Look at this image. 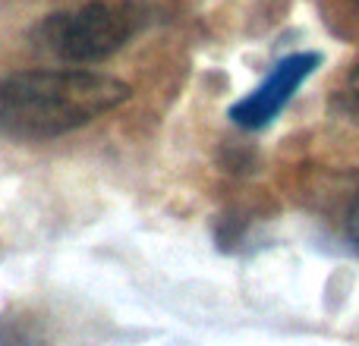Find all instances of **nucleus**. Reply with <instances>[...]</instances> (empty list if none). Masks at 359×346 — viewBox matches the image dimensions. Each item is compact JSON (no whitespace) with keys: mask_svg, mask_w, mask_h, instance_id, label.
Wrapping results in <instances>:
<instances>
[{"mask_svg":"<svg viewBox=\"0 0 359 346\" xmlns=\"http://www.w3.org/2000/svg\"><path fill=\"white\" fill-rule=\"evenodd\" d=\"M130 95V82L104 69L25 67L0 79V130L16 142H50L114 113Z\"/></svg>","mask_w":359,"mask_h":346,"instance_id":"1","label":"nucleus"},{"mask_svg":"<svg viewBox=\"0 0 359 346\" xmlns=\"http://www.w3.org/2000/svg\"><path fill=\"white\" fill-rule=\"evenodd\" d=\"M133 32H136V16L130 6L114 0H82L41 16L32 38L35 48L48 60H54L48 67L95 69L111 60L117 50H123Z\"/></svg>","mask_w":359,"mask_h":346,"instance_id":"2","label":"nucleus"},{"mask_svg":"<svg viewBox=\"0 0 359 346\" xmlns=\"http://www.w3.org/2000/svg\"><path fill=\"white\" fill-rule=\"evenodd\" d=\"M322 67V54L318 50H297V54H287L262 76V82L252 88L249 95H243L236 104H230L227 117L230 123H236L240 130H265L274 120L280 117L290 98L299 92L306 79H309L316 69Z\"/></svg>","mask_w":359,"mask_h":346,"instance_id":"3","label":"nucleus"},{"mask_svg":"<svg viewBox=\"0 0 359 346\" xmlns=\"http://www.w3.org/2000/svg\"><path fill=\"white\" fill-rule=\"evenodd\" d=\"M331 113L337 117V123H344L359 139V63L337 85L334 98H331Z\"/></svg>","mask_w":359,"mask_h":346,"instance_id":"4","label":"nucleus"},{"mask_svg":"<svg viewBox=\"0 0 359 346\" xmlns=\"http://www.w3.org/2000/svg\"><path fill=\"white\" fill-rule=\"evenodd\" d=\"M344 236H347L350 246L359 249V186L353 189V195H350L347 211H344Z\"/></svg>","mask_w":359,"mask_h":346,"instance_id":"5","label":"nucleus"},{"mask_svg":"<svg viewBox=\"0 0 359 346\" xmlns=\"http://www.w3.org/2000/svg\"><path fill=\"white\" fill-rule=\"evenodd\" d=\"M356 4H359V0H356Z\"/></svg>","mask_w":359,"mask_h":346,"instance_id":"6","label":"nucleus"}]
</instances>
